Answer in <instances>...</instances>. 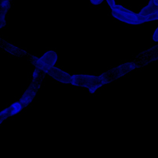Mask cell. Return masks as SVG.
<instances>
[{"label":"cell","mask_w":158,"mask_h":158,"mask_svg":"<svg viewBox=\"0 0 158 158\" xmlns=\"http://www.w3.org/2000/svg\"><path fill=\"white\" fill-rule=\"evenodd\" d=\"M0 49L13 57H19L23 54V50L20 48L2 38H0Z\"/></svg>","instance_id":"6da1fadb"},{"label":"cell","mask_w":158,"mask_h":158,"mask_svg":"<svg viewBox=\"0 0 158 158\" xmlns=\"http://www.w3.org/2000/svg\"><path fill=\"white\" fill-rule=\"evenodd\" d=\"M37 92V87L35 83H32L29 88L26 90V92L24 93L22 97L20 98L19 101L23 103V105L24 106H26L27 105H29V103L32 102V100H33V98L35 97V94Z\"/></svg>","instance_id":"7a4b0ae2"},{"label":"cell","mask_w":158,"mask_h":158,"mask_svg":"<svg viewBox=\"0 0 158 158\" xmlns=\"http://www.w3.org/2000/svg\"><path fill=\"white\" fill-rule=\"evenodd\" d=\"M48 74H49L51 77H53L56 80H59L60 82H62V83H70L71 76H69V74L63 72V71L60 70V69L53 67Z\"/></svg>","instance_id":"3957f363"},{"label":"cell","mask_w":158,"mask_h":158,"mask_svg":"<svg viewBox=\"0 0 158 158\" xmlns=\"http://www.w3.org/2000/svg\"><path fill=\"white\" fill-rule=\"evenodd\" d=\"M11 6V0H0V13L7 15Z\"/></svg>","instance_id":"277c9868"},{"label":"cell","mask_w":158,"mask_h":158,"mask_svg":"<svg viewBox=\"0 0 158 158\" xmlns=\"http://www.w3.org/2000/svg\"><path fill=\"white\" fill-rule=\"evenodd\" d=\"M6 25V15L0 13V29L5 27Z\"/></svg>","instance_id":"5b68a950"},{"label":"cell","mask_w":158,"mask_h":158,"mask_svg":"<svg viewBox=\"0 0 158 158\" xmlns=\"http://www.w3.org/2000/svg\"><path fill=\"white\" fill-rule=\"evenodd\" d=\"M153 40L154 42H158V26L157 29L155 30V32H154V35H153Z\"/></svg>","instance_id":"8992f818"},{"label":"cell","mask_w":158,"mask_h":158,"mask_svg":"<svg viewBox=\"0 0 158 158\" xmlns=\"http://www.w3.org/2000/svg\"><path fill=\"white\" fill-rule=\"evenodd\" d=\"M89 1H90V2L93 3V4L97 5V4H100V2H102L103 0H89Z\"/></svg>","instance_id":"52a82bcc"},{"label":"cell","mask_w":158,"mask_h":158,"mask_svg":"<svg viewBox=\"0 0 158 158\" xmlns=\"http://www.w3.org/2000/svg\"><path fill=\"white\" fill-rule=\"evenodd\" d=\"M2 122H3V120H2V119H1V118H0V124H1V123H2Z\"/></svg>","instance_id":"ba28073f"}]
</instances>
